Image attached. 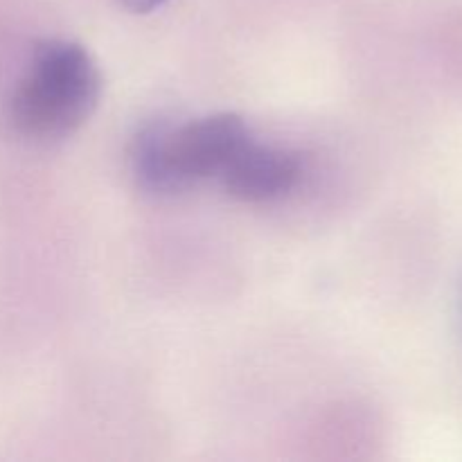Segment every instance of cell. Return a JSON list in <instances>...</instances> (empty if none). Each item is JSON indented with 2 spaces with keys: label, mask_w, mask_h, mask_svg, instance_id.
Returning a JSON list of instances; mask_svg holds the SVG:
<instances>
[{
  "label": "cell",
  "mask_w": 462,
  "mask_h": 462,
  "mask_svg": "<svg viewBox=\"0 0 462 462\" xmlns=\"http://www.w3.org/2000/svg\"><path fill=\"white\" fill-rule=\"evenodd\" d=\"M102 95L97 63L72 41H43L9 99V122L21 135L54 143L88 122Z\"/></svg>",
  "instance_id": "obj_1"
},
{
  "label": "cell",
  "mask_w": 462,
  "mask_h": 462,
  "mask_svg": "<svg viewBox=\"0 0 462 462\" xmlns=\"http://www.w3.org/2000/svg\"><path fill=\"white\" fill-rule=\"evenodd\" d=\"M246 122L235 113L189 120L185 125H149L131 144V167L143 189L179 194L208 179H219L251 143Z\"/></svg>",
  "instance_id": "obj_2"
},
{
  "label": "cell",
  "mask_w": 462,
  "mask_h": 462,
  "mask_svg": "<svg viewBox=\"0 0 462 462\" xmlns=\"http://www.w3.org/2000/svg\"><path fill=\"white\" fill-rule=\"evenodd\" d=\"M300 158L296 153L251 140L230 161L219 180L237 201L266 203L291 192L300 180Z\"/></svg>",
  "instance_id": "obj_3"
},
{
  "label": "cell",
  "mask_w": 462,
  "mask_h": 462,
  "mask_svg": "<svg viewBox=\"0 0 462 462\" xmlns=\"http://www.w3.org/2000/svg\"><path fill=\"white\" fill-rule=\"evenodd\" d=\"M165 3L167 0H122V5H125L129 12H135V14H149Z\"/></svg>",
  "instance_id": "obj_4"
}]
</instances>
